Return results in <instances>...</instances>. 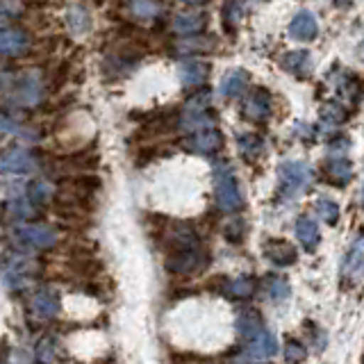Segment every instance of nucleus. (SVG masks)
Listing matches in <instances>:
<instances>
[{
    "mask_svg": "<svg viewBox=\"0 0 364 364\" xmlns=\"http://www.w3.org/2000/svg\"><path fill=\"white\" fill-rule=\"evenodd\" d=\"M130 9H132V14L139 18H155L159 14V5L155 0H132Z\"/></svg>",
    "mask_w": 364,
    "mask_h": 364,
    "instance_id": "obj_27",
    "label": "nucleus"
},
{
    "mask_svg": "<svg viewBox=\"0 0 364 364\" xmlns=\"http://www.w3.org/2000/svg\"><path fill=\"white\" fill-rule=\"evenodd\" d=\"M318 32V26H316V18L310 11H301V14H296L291 26H289V34L291 39L296 41H312Z\"/></svg>",
    "mask_w": 364,
    "mask_h": 364,
    "instance_id": "obj_10",
    "label": "nucleus"
},
{
    "mask_svg": "<svg viewBox=\"0 0 364 364\" xmlns=\"http://www.w3.org/2000/svg\"><path fill=\"white\" fill-rule=\"evenodd\" d=\"M34 166H37L34 157L21 146L7 148V151L0 153V173L3 176H26L32 173Z\"/></svg>",
    "mask_w": 364,
    "mask_h": 364,
    "instance_id": "obj_5",
    "label": "nucleus"
},
{
    "mask_svg": "<svg viewBox=\"0 0 364 364\" xmlns=\"http://www.w3.org/2000/svg\"><path fill=\"white\" fill-rule=\"evenodd\" d=\"M364 271V239H358L355 246L348 250V257L344 262V276L358 278Z\"/></svg>",
    "mask_w": 364,
    "mask_h": 364,
    "instance_id": "obj_16",
    "label": "nucleus"
},
{
    "mask_svg": "<svg viewBox=\"0 0 364 364\" xmlns=\"http://www.w3.org/2000/svg\"><path fill=\"white\" fill-rule=\"evenodd\" d=\"M284 358H287L289 364H299V362H303L307 358V350H305V346L301 344V341L289 339L287 346H284Z\"/></svg>",
    "mask_w": 364,
    "mask_h": 364,
    "instance_id": "obj_30",
    "label": "nucleus"
},
{
    "mask_svg": "<svg viewBox=\"0 0 364 364\" xmlns=\"http://www.w3.org/2000/svg\"><path fill=\"white\" fill-rule=\"evenodd\" d=\"M0 134H16V136H26V139L34 141V134L30 130H23L16 121H11L7 117H0Z\"/></svg>",
    "mask_w": 364,
    "mask_h": 364,
    "instance_id": "obj_29",
    "label": "nucleus"
},
{
    "mask_svg": "<svg viewBox=\"0 0 364 364\" xmlns=\"http://www.w3.org/2000/svg\"><path fill=\"white\" fill-rule=\"evenodd\" d=\"M37 273V262L26 253H9L3 262V278L11 289L26 287Z\"/></svg>",
    "mask_w": 364,
    "mask_h": 364,
    "instance_id": "obj_2",
    "label": "nucleus"
},
{
    "mask_svg": "<svg viewBox=\"0 0 364 364\" xmlns=\"http://www.w3.org/2000/svg\"><path fill=\"white\" fill-rule=\"evenodd\" d=\"M312 178V171L303 162H284L278 168V193L280 198H296L307 187Z\"/></svg>",
    "mask_w": 364,
    "mask_h": 364,
    "instance_id": "obj_1",
    "label": "nucleus"
},
{
    "mask_svg": "<svg viewBox=\"0 0 364 364\" xmlns=\"http://www.w3.org/2000/svg\"><path fill=\"white\" fill-rule=\"evenodd\" d=\"M316 212L318 216L326 221V223H337L339 219V208H337V203H333L330 198H321L316 203Z\"/></svg>",
    "mask_w": 364,
    "mask_h": 364,
    "instance_id": "obj_28",
    "label": "nucleus"
},
{
    "mask_svg": "<svg viewBox=\"0 0 364 364\" xmlns=\"http://www.w3.org/2000/svg\"><path fill=\"white\" fill-rule=\"evenodd\" d=\"M362 196H364V191H362Z\"/></svg>",
    "mask_w": 364,
    "mask_h": 364,
    "instance_id": "obj_35",
    "label": "nucleus"
},
{
    "mask_svg": "<svg viewBox=\"0 0 364 364\" xmlns=\"http://www.w3.org/2000/svg\"><path fill=\"white\" fill-rule=\"evenodd\" d=\"M282 64L289 68V71H301V64L303 66H310V57H307V53L299 50V53H289L287 57L282 60Z\"/></svg>",
    "mask_w": 364,
    "mask_h": 364,
    "instance_id": "obj_32",
    "label": "nucleus"
},
{
    "mask_svg": "<svg viewBox=\"0 0 364 364\" xmlns=\"http://www.w3.org/2000/svg\"><path fill=\"white\" fill-rule=\"evenodd\" d=\"M189 146L193 148V151L198 153H214L221 148V134L216 132L214 128H203L198 130L196 134H193V139L189 141Z\"/></svg>",
    "mask_w": 364,
    "mask_h": 364,
    "instance_id": "obj_14",
    "label": "nucleus"
},
{
    "mask_svg": "<svg viewBox=\"0 0 364 364\" xmlns=\"http://www.w3.org/2000/svg\"><path fill=\"white\" fill-rule=\"evenodd\" d=\"M180 75H182V82L185 85L196 87V85H203L205 77H208V66L205 64H185Z\"/></svg>",
    "mask_w": 364,
    "mask_h": 364,
    "instance_id": "obj_22",
    "label": "nucleus"
},
{
    "mask_svg": "<svg viewBox=\"0 0 364 364\" xmlns=\"http://www.w3.org/2000/svg\"><path fill=\"white\" fill-rule=\"evenodd\" d=\"M18 9H21V5L16 0H0V23L14 18L18 14Z\"/></svg>",
    "mask_w": 364,
    "mask_h": 364,
    "instance_id": "obj_33",
    "label": "nucleus"
},
{
    "mask_svg": "<svg viewBox=\"0 0 364 364\" xmlns=\"http://www.w3.org/2000/svg\"><path fill=\"white\" fill-rule=\"evenodd\" d=\"M28 193H30L28 198H30L34 205H43V203H48V200L53 198L55 189H53L50 182H46V180H37V182H34V185L28 189Z\"/></svg>",
    "mask_w": 364,
    "mask_h": 364,
    "instance_id": "obj_26",
    "label": "nucleus"
},
{
    "mask_svg": "<svg viewBox=\"0 0 364 364\" xmlns=\"http://www.w3.org/2000/svg\"><path fill=\"white\" fill-rule=\"evenodd\" d=\"M294 232L299 237V242L305 246V250H314L318 244V228L316 223L310 219V216H301L294 225Z\"/></svg>",
    "mask_w": 364,
    "mask_h": 364,
    "instance_id": "obj_15",
    "label": "nucleus"
},
{
    "mask_svg": "<svg viewBox=\"0 0 364 364\" xmlns=\"http://www.w3.org/2000/svg\"><path fill=\"white\" fill-rule=\"evenodd\" d=\"M185 3H189V5H203L205 0H185Z\"/></svg>",
    "mask_w": 364,
    "mask_h": 364,
    "instance_id": "obj_34",
    "label": "nucleus"
},
{
    "mask_svg": "<svg viewBox=\"0 0 364 364\" xmlns=\"http://www.w3.org/2000/svg\"><path fill=\"white\" fill-rule=\"evenodd\" d=\"M257 364H259V362H257Z\"/></svg>",
    "mask_w": 364,
    "mask_h": 364,
    "instance_id": "obj_36",
    "label": "nucleus"
},
{
    "mask_svg": "<svg viewBox=\"0 0 364 364\" xmlns=\"http://www.w3.org/2000/svg\"><path fill=\"white\" fill-rule=\"evenodd\" d=\"M7 212L11 219H28V216L34 214V203L30 198H11L7 203Z\"/></svg>",
    "mask_w": 364,
    "mask_h": 364,
    "instance_id": "obj_25",
    "label": "nucleus"
},
{
    "mask_svg": "<svg viewBox=\"0 0 364 364\" xmlns=\"http://www.w3.org/2000/svg\"><path fill=\"white\" fill-rule=\"evenodd\" d=\"M328 173H330V180L337 182V185H346L353 176V168L346 159H333V162L328 164Z\"/></svg>",
    "mask_w": 364,
    "mask_h": 364,
    "instance_id": "obj_23",
    "label": "nucleus"
},
{
    "mask_svg": "<svg viewBox=\"0 0 364 364\" xmlns=\"http://www.w3.org/2000/svg\"><path fill=\"white\" fill-rule=\"evenodd\" d=\"M203 264V250L193 248V250H180V253H171L166 259V269L173 273H191Z\"/></svg>",
    "mask_w": 364,
    "mask_h": 364,
    "instance_id": "obj_8",
    "label": "nucleus"
},
{
    "mask_svg": "<svg viewBox=\"0 0 364 364\" xmlns=\"http://www.w3.org/2000/svg\"><path fill=\"white\" fill-rule=\"evenodd\" d=\"M34 355H37L39 364H57V362H60V341H57L55 337H50V335L43 337L37 344Z\"/></svg>",
    "mask_w": 364,
    "mask_h": 364,
    "instance_id": "obj_19",
    "label": "nucleus"
},
{
    "mask_svg": "<svg viewBox=\"0 0 364 364\" xmlns=\"http://www.w3.org/2000/svg\"><path fill=\"white\" fill-rule=\"evenodd\" d=\"M205 26V16L196 14V11H182V14L176 16L173 21V30L180 34H193V32H200Z\"/></svg>",
    "mask_w": 364,
    "mask_h": 364,
    "instance_id": "obj_18",
    "label": "nucleus"
},
{
    "mask_svg": "<svg viewBox=\"0 0 364 364\" xmlns=\"http://www.w3.org/2000/svg\"><path fill=\"white\" fill-rule=\"evenodd\" d=\"M228 291H230L232 296H237V299H246V296L253 294V280H250V278H239V280L228 282Z\"/></svg>",
    "mask_w": 364,
    "mask_h": 364,
    "instance_id": "obj_31",
    "label": "nucleus"
},
{
    "mask_svg": "<svg viewBox=\"0 0 364 364\" xmlns=\"http://www.w3.org/2000/svg\"><path fill=\"white\" fill-rule=\"evenodd\" d=\"M216 203L223 212H237L242 208V191H239L237 178L230 168H219L214 176Z\"/></svg>",
    "mask_w": 364,
    "mask_h": 364,
    "instance_id": "obj_3",
    "label": "nucleus"
},
{
    "mask_svg": "<svg viewBox=\"0 0 364 364\" xmlns=\"http://www.w3.org/2000/svg\"><path fill=\"white\" fill-rule=\"evenodd\" d=\"M28 48V34L23 30H0V55H18Z\"/></svg>",
    "mask_w": 364,
    "mask_h": 364,
    "instance_id": "obj_13",
    "label": "nucleus"
},
{
    "mask_svg": "<svg viewBox=\"0 0 364 364\" xmlns=\"http://www.w3.org/2000/svg\"><path fill=\"white\" fill-rule=\"evenodd\" d=\"M41 91H43V87H41L39 75L37 73H26L21 77L18 87H16L14 98H16V102H21V105L30 107V105H37V102L41 100Z\"/></svg>",
    "mask_w": 364,
    "mask_h": 364,
    "instance_id": "obj_7",
    "label": "nucleus"
},
{
    "mask_svg": "<svg viewBox=\"0 0 364 364\" xmlns=\"http://www.w3.org/2000/svg\"><path fill=\"white\" fill-rule=\"evenodd\" d=\"M246 73L244 71H232V73H228L223 77V82H221V96L223 98H237V96H242V91L246 87Z\"/></svg>",
    "mask_w": 364,
    "mask_h": 364,
    "instance_id": "obj_20",
    "label": "nucleus"
},
{
    "mask_svg": "<svg viewBox=\"0 0 364 364\" xmlns=\"http://www.w3.org/2000/svg\"><path fill=\"white\" fill-rule=\"evenodd\" d=\"M237 333L239 337H242L244 341H250L255 335H259L262 330H264V323H262V318L255 310H250V307H246V310L239 312L237 316Z\"/></svg>",
    "mask_w": 364,
    "mask_h": 364,
    "instance_id": "obj_11",
    "label": "nucleus"
},
{
    "mask_svg": "<svg viewBox=\"0 0 364 364\" xmlns=\"http://www.w3.org/2000/svg\"><path fill=\"white\" fill-rule=\"evenodd\" d=\"M269 109H271V105H269L267 91H255L253 98H250V100L246 102V107H244L246 117H248L250 121H262V119H267V117H269Z\"/></svg>",
    "mask_w": 364,
    "mask_h": 364,
    "instance_id": "obj_17",
    "label": "nucleus"
},
{
    "mask_svg": "<svg viewBox=\"0 0 364 364\" xmlns=\"http://www.w3.org/2000/svg\"><path fill=\"white\" fill-rule=\"evenodd\" d=\"M264 255L278 267H289L296 262V248L287 242H278V239H271L264 244Z\"/></svg>",
    "mask_w": 364,
    "mask_h": 364,
    "instance_id": "obj_12",
    "label": "nucleus"
},
{
    "mask_svg": "<svg viewBox=\"0 0 364 364\" xmlns=\"http://www.w3.org/2000/svg\"><path fill=\"white\" fill-rule=\"evenodd\" d=\"M278 353V339L273 337L271 330H262L259 335H255L250 341H246V348H244V358L246 360H269Z\"/></svg>",
    "mask_w": 364,
    "mask_h": 364,
    "instance_id": "obj_6",
    "label": "nucleus"
},
{
    "mask_svg": "<svg viewBox=\"0 0 364 364\" xmlns=\"http://www.w3.org/2000/svg\"><path fill=\"white\" fill-rule=\"evenodd\" d=\"M66 23H68V28H71L73 32L82 34L91 26V16H89V11L85 7H71L66 11Z\"/></svg>",
    "mask_w": 364,
    "mask_h": 364,
    "instance_id": "obj_21",
    "label": "nucleus"
},
{
    "mask_svg": "<svg viewBox=\"0 0 364 364\" xmlns=\"http://www.w3.org/2000/svg\"><path fill=\"white\" fill-rule=\"evenodd\" d=\"M267 291H269V296L273 301L282 303V301L289 299V282L284 280L282 276H271L267 280Z\"/></svg>",
    "mask_w": 364,
    "mask_h": 364,
    "instance_id": "obj_24",
    "label": "nucleus"
},
{
    "mask_svg": "<svg viewBox=\"0 0 364 364\" xmlns=\"http://www.w3.org/2000/svg\"><path fill=\"white\" fill-rule=\"evenodd\" d=\"M11 237H14L16 244L28 246V248H37V250L50 248V246L57 244V232L53 230V228L39 225V223L16 225L14 230H11Z\"/></svg>",
    "mask_w": 364,
    "mask_h": 364,
    "instance_id": "obj_4",
    "label": "nucleus"
},
{
    "mask_svg": "<svg viewBox=\"0 0 364 364\" xmlns=\"http://www.w3.org/2000/svg\"><path fill=\"white\" fill-rule=\"evenodd\" d=\"M60 312V299L50 289H39L32 296V314L37 318H53Z\"/></svg>",
    "mask_w": 364,
    "mask_h": 364,
    "instance_id": "obj_9",
    "label": "nucleus"
}]
</instances>
